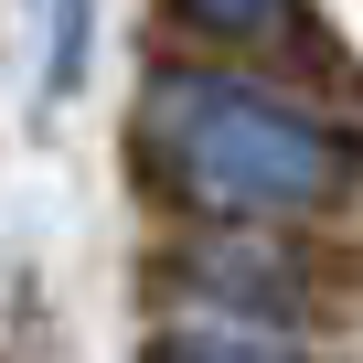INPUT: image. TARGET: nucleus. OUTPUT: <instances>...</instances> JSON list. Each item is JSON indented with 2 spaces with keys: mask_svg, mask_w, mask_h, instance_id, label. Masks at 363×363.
I'll return each mask as SVG.
<instances>
[{
  "mask_svg": "<svg viewBox=\"0 0 363 363\" xmlns=\"http://www.w3.org/2000/svg\"><path fill=\"white\" fill-rule=\"evenodd\" d=\"M193 11H203V22H235V33H246V22H267V11H278V0H193Z\"/></svg>",
  "mask_w": 363,
  "mask_h": 363,
  "instance_id": "nucleus-4",
  "label": "nucleus"
},
{
  "mask_svg": "<svg viewBox=\"0 0 363 363\" xmlns=\"http://www.w3.org/2000/svg\"><path fill=\"white\" fill-rule=\"evenodd\" d=\"M150 363H278V352H257V342H225V331H171Z\"/></svg>",
  "mask_w": 363,
  "mask_h": 363,
  "instance_id": "nucleus-2",
  "label": "nucleus"
},
{
  "mask_svg": "<svg viewBox=\"0 0 363 363\" xmlns=\"http://www.w3.org/2000/svg\"><path fill=\"white\" fill-rule=\"evenodd\" d=\"M150 128L160 150L203 182L214 203H246V214H289V203H320L331 193V139L278 107V96H246V86H214V75H182L150 96Z\"/></svg>",
  "mask_w": 363,
  "mask_h": 363,
  "instance_id": "nucleus-1",
  "label": "nucleus"
},
{
  "mask_svg": "<svg viewBox=\"0 0 363 363\" xmlns=\"http://www.w3.org/2000/svg\"><path fill=\"white\" fill-rule=\"evenodd\" d=\"M86 75V0H54V86Z\"/></svg>",
  "mask_w": 363,
  "mask_h": 363,
  "instance_id": "nucleus-3",
  "label": "nucleus"
}]
</instances>
